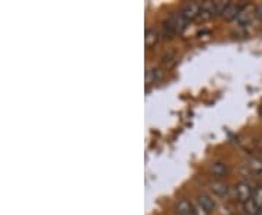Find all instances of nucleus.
I'll use <instances>...</instances> for the list:
<instances>
[{
  "mask_svg": "<svg viewBox=\"0 0 262 215\" xmlns=\"http://www.w3.org/2000/svg\"><path fill=\"white\" fill-rule=\"evenodd\" d=\"M144 41H146V45H147V47H153V45L156 44V41H158V32H156L155 29H147V31H146V38H144Z\"/></svg>",
  "mask_w": 262,
  "mask_h": 215,
  "instance_id": "nucleus-8",
  "label": "nucleus"
},
{
  "mask_svg": "<svg viewBox=\"0 0 262 215\" xmlns=\"http://www.w3.org/2000/svg\"><path fill=\"white\" fill-rule=\"evenodd\" d=\"M258 178H259L262 180V172H261V173H259V175H258Z\"/></svg>",
  "mask_w": 262,
  "mask_h": 215,
  "instance_id": "nucleus-14",
  "label": "nucleus"
},
{
  "mask_svg": "<svg viewBox=\"0 0 262 215\" xmlns=\"http://www.w3.org/2000/svg\"><path fill=\"white\" fill-rule=\"evenodd\" d=\"M175 211L178 215H194V206L188 199H181L175 205Z\"/></svg>",
  "mask_w": 262,
  "mask_h": 215,
  "instance_id": "nucleus-6",
  "label": "nucleus"
},
{
  "mask_svg": "<svg viewBox=\"0 0 262 215\" xmlns=\"http://www.w3.org/2000/svg\"><path fill=\"white\" fill-rule=\"evenodd\" d=\"M196 201H198L201 205L204 206V208H206L208 214H211V212H214L215 211V201L213 199V197H211L210 194H206V192H201V194H198Z\"/></svg>",
  "mask_w": 262,
  "mask_h": 215,
  "instance_id": "nucleus-4",
  "label": "nucleus"
},
{
  "mask_svg": "<svg viewBox=\"0 0 262 215\" xmlns=\"http://www.w3.org/2000/svg\"><path fill=\"white\" fill-rule=\"evenodd\" d=\"M192 206H194V215H208V212H207L206 208L201 205V204H200L198 201L192 202Z\"/></svg>",
  "mask_w": 262,
  "mask_h": 215,
  "instance_id": "nucleus-12",
  "label": "nucleus"
},
{
  "mask_svg": "<svg viewBox=\"0 0 262 215\" xmlns=\"http://www.w3.org/2000/svg\"><path fill=\"white\" fill-rule=\"evenodd\" d=\"M234 195H236V199H237L241 204H245V202H248L249 199H252V186H251L248 182H239V183L234 186Z\"/></svg>",
  "mask_w": 262,
  "mask_h": 215,
  "instance_id": "nucleus-1",
  "label": "nucleus"
},
{
  "mask_svg": "<svg viewBox=\"0 0 262 215\" xmlns=\"http://www.w3.org/2000/svg\"><path fill=\"white\" fill-rule=\"evenodd\" d=\"M162 77V71L158 70V68H153V70H149L147 75H146V82L147 83H156Z\"/></svg>",
  "mask_w": 262,
  "mask_h": 215,
  "instance_id": "nucleus-9",
  "label": "nucleus"
},
{
  "mask_svg": "<svg viewBox=\"0 0 262 215\" xmlns=\"http://www.w3.org/2000/svg\"><path fill=\"white\" fill-rule=\"evenodd\" d=\"M181 15L187 20H192L201 15V3H187L184 9L181 10Z\"/></svg>",
  "mask_w": 262,
  "mask_h": 215,
  "instance_id": "nucleus-2",
  "label": "nucleus"
},
{
  "mask_svg": "<svg viewBox=\"0 0 262 215\" xmlns=\"http://www.w3.org/2000/svg\"><path fill=\"white\" fill-rule=\"evenodd\" d=\"M210 189H211V192L214 194L215 197L219 198H225L229 194V186L226 185L225 182H222V180H213L210 183Z\"/></svg>",
  "mask_w": 262,
  "mask_h": 215,
  "instance_id": "nucleus-5",
  "label": "nucleus"
},
{
  "mask_svg": "<svg viewBox=\"0 0 262 215\" xmlns=\"http://www.w3.org/2000/svg\"><path fill=\"white\" fill-rule=\"evenodd\" d=\"M210 173L215 179L226 178L229 175V166L226 164L225 161H215V163L211 164V168H210Z\"/></svg>",
  "mask_w": 262,
  "mask_h": 215,
  "instance_id": "nucleus-3",
  "label": "nucleus"
},
{
  "mask_svg": "<svg viewBox=\"0 0 262 215\" xmlns=\"http://www.w3.org/2000/svg\"><path fill=\"white\" fill-rule=\"evenodd\" d=\"M255 13H256L258 19H259V20H262V5H261V6H258V8H256Z\"/></svg>",
  "mask_w": 262,
  "mask_h": 215,
  "instance_id": "nucleus-13",
  "label": "nucleus"
},
{
  "mask_svg": "<svg viewBox=\"0 0 262 215\" xmlns=\"http://www.w3.org/2000/svg\"><path fill=\"white\" fill-rule=\"evenodd\" d=\"M252 199L255 201V204L262 209V186H256L253 189Z\"/></svg>",
  "mask_w": 262,
  "mask_h": 215,
  "instance_id": "nucleus-11",
  "label": "nucleus"
},
{
  "mask_svg": "<svg viewBox=\"0 0 262 215\" xmlns=\"http://www.w3.org/2000/svg\"><path fill=\"white\" fill-rule=\"evenodd\" d=\"M248 166H249V169H251L252 172H255L256 175H259L262 172V160L258 159V157H252V159L249 160Z\"/></svg>",
  "mask_w": 262,
  "mask_h": 215,
  "instance_id": "nucleus-10",
  "label": "nucleus"
},
{
  "mask_svg": "<svg viewBox=\"0 0 262 215\" xmlns=\"http://www.w3.org/2000/svg\"><path fill=\"white\" fill-rule=\"evenodd\" d=\"M241 12H242V9H241L239 6H236V5H230V3H229V5L226 6L225 12H223V16L230 20V19L239 18Z\"/></svg>",
  "mask_w": 262,
  "mask_h": 215,
  "instance_id": "nucleus-7",
  "label": "nucleus"
}]
</instances>
